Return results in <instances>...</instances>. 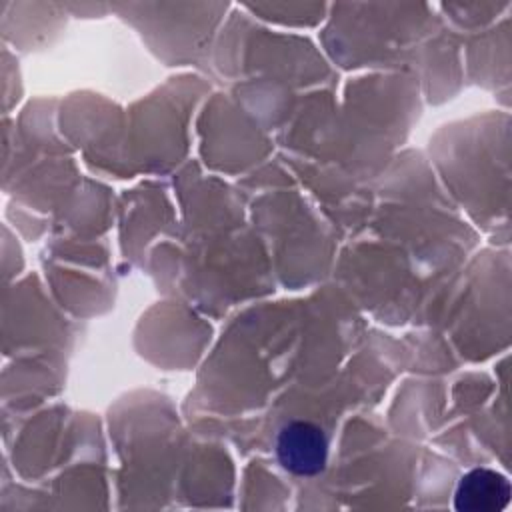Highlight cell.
I'll return each mask as SVG.
<instances>
[{
    "label": "cell",
    "instance_id": "obj_1",
    "mask_svg": "<svg viewBox=\"0 0 512 512\" xmlns=\"http://www.w3.org/2000/svg\"><path fill=\"white\" fill-rule=\"evenodd\" d=\"M280 466L294 476H316L328 462V438L324 430L308 420L286 422L276 436Z\"/></svg>",
    "mask_w": 512,
    "mask_h": 512
},
{
    "label": "cell",
    "instance_id": "obj_2",
    "mask_svg": "<svg viewBox=\"0 0 512 512\" xmlns=\"http://www.w3.org/2000/svg\"><path fill=\"white\" fill-rule=\"evenodd\" d=\"M510 482L490 468L466 472L454 492V508L460 512H500L510 502Z\"/></svg>",
    "mask_w": 512,
    "mask_h": 512
}]
</instances>
